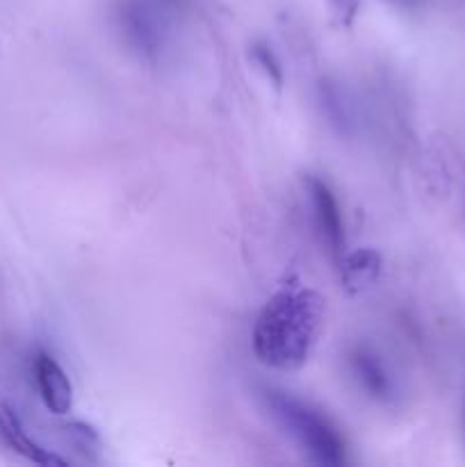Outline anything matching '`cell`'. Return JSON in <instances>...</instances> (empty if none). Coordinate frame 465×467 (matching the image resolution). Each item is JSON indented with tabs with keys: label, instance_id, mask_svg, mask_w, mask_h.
<instances>
[{
	"label": "cell",
	"instance_id": "ba28073f",
	"mask_svg": "<svg viewBox=\"0 0 465 467\" xmlns=\"http://www.w3.org/2000/svg\"><path fill=\"white\" fill-rule=\"evenodd\" d=\"M337 269H340V281L345 290L358 295L377 283L381 274V255L374 249H358L354 254L342 255Z\"/></svg>",
	"mask_w": 465,
	"mask_h": 467
},
{
	"label": "cell",
	"instance_id": "30bf717a",
	"mask_svg": "<svg viewBox=\"0 0 465 467\" xmlns=\"http://www.w3.org/2000/svg\"><path fill=\"white\" fill-rule=\"evenodd\" d=\"M67 433H68V438H71L73 445H76L82 454H87V451H98L100 441L89 424L71 422V424H67Z\"/></svg>",
	"mask_w": 465,
	"mask_h": 467
},
{
	"label": "cell",
	"instance_id": "5b68a950",
	"mask_svg": "<svg viewBox=\"0 0 465 467\" xmlns=\"http://www.w3.org/2000/svg\"><path fill=\"white\" fill-rule=\"evenodd\" d=\"M346 365L360 390L378 404H390L397 397L395 379L372 347L358 345L346 356Z\"/></svg>",
	"mask_w": 465,
	"mask_h": 467
},
{
	"label": "cell",
	"instance_id": "8992f818",
	"mask_svg": "<svg viewBox=\"0 0 465 467\" xmlns=\"http://www.w3.org/2000/svg\"><path fill=\"white\" fill-rule=\"evenodd\" d=\"M35 381L41 401L53 415H67L73 406L71 379L62 369V365L48 354L35 356Z\"/></svg>",
	"mask_w": 465,
	"mask_h": 467
},
{
	"label": "cell",
	"instance_id": "9c48e42d",
	"mask_svg": "<svg viewBox=\"0 0 465 467\" xmlns=\"http://www.w3.org/2000/svg\"><path fill=\"white\" fill-rule=\"evenodd\" d=\"M251 57H253V62L258 64L260 68L264 71V76L269 78V82H272L276 89H281L283 85V67L281 62H278L276 53L272 50V46L267 44H253V48H251Z\"/></svg>",
	"mask_w": 465,
	"mask_h": 467
},
{
	"label": "cell",
	"instance_id": "3957f363",
	"mask_svg": "<svg viewBox=\"0 0 465 467\" xmlns=\"http://www.w3.org/2000/svg\"><path fill=\"white\" fill-rule=\"evenodd\" d=\"M169 18L160 0H128L121 7V30L128 46L144 59H158L167 48Z\"/></svg>",
	"mask_w": 465,
	"mask_h": 467
},
{
	"label": "cell",
	"instance_id": "7a4b0ae2",
	"mask_svg": "<svg viewBox=\"0 0 465 467\" xmlns=\"http://www.w3.org/2000/svg\"><path fill=\"white\" fill-rule=\"evenodd\" d=\"M264 404L278 427L317 465H342L346 447L331 420L305 401L281 390H264Z\"/></svg>",
	"mask_w": 465,
	"mask_h": 467
},
{
	"label": "cell",
	"instance_id": "52a82bcc",
	"mask_svg": "<svg viewBox=\"0 0 465 467\" xmlns=\"http://www.w3.org/2000/svg\"><path fill=\"white\" fill-rule=\"evenodd\" d=\"M0 438L5 441V445L9 450L16 451L23 459L32 461L36 465H64L67 461L59 459L57 454H53L50 450L41 447L35 438L27 436L26 427L21 424L18 415L14 413L9 406H0Z\"/></svg>",
	"mask_w": 465,
	"mask_h": 467
},
{
	"label": "cell",
	"instance_id": "6da1fadb",
	"mask_svg": "<svg viewBox=\"0 0 465 467\" xmlns=\"http://www.w3.org/2000/svg\"><path fill=\"white\" fill-rule=\"evenodd\" d=\"M324 322V299L308 287H283L253 324V354L264 368L294 372L310 358Z\"/></svg>",
	"mask_w": 465,
	"mask_h": 467
},
{
	"label": "cell",
	"instance_id": "277c9868",
	"mask_svg": "<svg viewBox=\"0 0 465 467\" xmlns=\"http://www.w3.org/2000/svg\"><path fill=\"white\" fill-rule=\"evenodd\" d=\"M308 187L310 210H313V226L319 237V244L326 249L333 263H340L345 251V223H342V213L337 199L333 196L331 187L319 178H305Z\"/></svg>",
	"mask_w": 465,
	"mask_h": 467
}]
</instances>
